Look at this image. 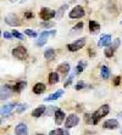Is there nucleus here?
Here are the masks:
<instances>
[{
    "label": "nucleus",
    "instance_id": "c9c22d12",
    "mask_svg": "<svg viewBox=\"0 0 122 135\" xmlns=\"http://www.w3.org/2000/svg\"><path fill=\"white\" fill-rule=\"evenodd\" d=\"M85 122H87L88 124H92V114H89V113L85 114Z\"/></svg>",
    "mask_w": 122,
    "mask_h": 135
},
{
    "label": "nucleus",
    "instance_id": "de8ad7c7",
    "mask_svg": "<svg viewBox=\"0 0 122 135\" xmlns=\"http://www.w3.org/2000/svg\"><path fill=\"white\" fill-rule=\"evenodd\" d=\"M121 133H122V132H121Z\"/></svg>",
    "mask_w": 122,
    "mask_h": 135
},
{
    "label": "nucleus",
    "instance_id": "f3484780",
    "mask_svg": "<svg viewBox=\"0 0 122 135\" xmlns=\"http://www.w3.org/2000/svg\"><path fill=\"white\" fill-rule=\"evenodd\" d=\"M57 71H59V73H61V74H64V75H65L66 73H69V71H70V65H69V62L60 63L59 66H57Z\"/></svg>",
    "mask_w": 122,
    "mask_h": 135
},
{
    "label": "nucleus",
    "instance_id": "6e6552de",
    "mask_svg": "<svg viewBox=\"0 0 122 135\" xmlns=\"http://www.w3.org/2000/svg\"><path fill=\"white\" fill-rule=\"evenodd\" d=\"M79 123V118L77 114H70L69 117H66V120H65V127L66 128H73L76 127L77 124Z\"/></svg>",
    "mask_w": 122,
    "mask_h": 135
},
{
    "label": "nucleus",
    "instance_id": "e433bc0d",
    "mask_svg": "<svg viewBox=\"0 0 122 135\" xmlns=\"http://www.w3.org/2000/svg\"><path fill=\"white\" fill-rule=\"evenodd\" d=\"M120 82H121V77H115V79H114V85L117 86V85L120 84Z\"/></svg>",
    "mask_w": 122,
    "mask_h": 135
},
{
    "label": "nucleus",
    "instance_id": "49530a36",
    "mask_svg": "<svg viewBox=\"0 0 122 135\" xmlns=\"http://www.w3.org/2000/svg\"><path fill=\"white\" fill-rule=\"evenodd\" d=\"M0 35H1V33H0Z\"/></svg>",
    "mask_w": 122,
    "mask_h": 135
},
{
    "label": "nucleus",
    "instance_id": "9d476101",
    "mask_svg": "<svg viewBox=\"0 0 122 135\" xmlns=\"http://www.w3.org/2000/svg\"><path fill=\"white\" fill-rule=\"evenodd\" d=\"M111 40H112V37L110 34H104L100 38V40L98 41V46H109L111 44Z\"/></svg>",
    "mask_w": 122,
    "mask_h": 135
},
{
    "label": "nucleus",
    "instance_id": "aec40b11",
    "mask_svg": "<svg viewBox=\"0 0 122 135\" xmlns=\"http://www.w3.org/2000/svg\"><path fill=\"white\" fill-rule=\"evenodd\" d=\"M64 95V90L61 89V90H57L55 94H51V95H49L48 98H45L44 100L45 101H54V100H57V99L60 98V96H62Z\"/></svg>",
    "mask_w": 122,
    "mask_h": 135
},
{
    "label": "nucleus",
    "instance_id": "37998d69",
    "mask_svg": "<svg viewBox=\"0 0 122 135\" xmlns=\"http://www.w3.org/2000/svg\"><path fill=\"white\" fill-rule=\"evenodd\" d=\"M37 135H43V134H37Z\"/></svg>",
    "mask_w": 122,
    "mask_h": 135
},
{
    "label": "nucleus",
    "instance_id": "412c9836",
    "mask_svg": "<svg viewBox=\"0 0 122 135\" xmlns=\"http://www.w3.org/2000/svg\"><path fill=\"white\" fill-rule=\"evenodd\" d=\"M26 85H27V83L26 82H19V83H16L15 85H13V88H12V91H16V93H20V91H22L23 89L26 88Z\"/></svg>",
    "mask_w": 122,
    "mask_h": 135
},
{
    "label": "nucleus",
    "instance_id": "c03bdc74",
    "mask_svg": "<svg viewBox=\"0 0 122 135\" xmlns=\"http://www.w3.org/2000/svg\"><path fill=\"white\" fill-rule=\"evenodd\" d=\"M0 123H1V119H0Z\"/></svg>",
    "mask_w": 122,
    "mask_h": 135
},
{
    "label": "nucleus",
    "instance_id": "dca6fc26",
    "mask_svg": "<svg viewBox=\"0 0 122 135\" xmlns=\"http://www.w3.org/2000/svg\"><path fill=\"white\" fill-rule=\"evenodd\" d=\"M45 89H47L45 84H43V83H37V84L33 86V93L37 95H40L45 91Z\"/></svg>",
    "mask_w": 122,
    "mask_h": 135
},
{
    "label": "nucleus",
    "instance_id": "c756f323",
    "mask_svg": "<svg viewBox=\"0 0 122 135\" xmlns=\"http://www.w3.org/2000/svg\"><path fill=\"white\" fill-rule=\"evenodd\" d=\"M104 52H105V56H106V57H112V55L115 54V51H114L109 46L107 49H105V51H104Z\"/></svg>",
    "mask_w": 122,
    "mask_h": 135
},
{
    "label": "nucleus",
    "instance_id": "f257e3e1",
    "mask_svg": "<svg viewBox=\"0 0 122 135\" xmlns=\"http://www.w3.org/2000/svg\"><path fill=\"white\" fill-rule=\"evenodd\" d=\"M109 111H110V107H109V105H103L101 107H99L95 112L92 114V124H98L99 123V120L103 118V117H105L109 113Z\"/></svg>",
    "mask_w": 122,
    "mask_h": 135
},
{
    "label": "nucleus",
    "instance_id": "7ed1b4c3",
    "mask_svg": "<svg viewBox=\"0 0 122 135\" xmlns=\"http://www.w3.org/2000/svg\"><path fill=\"white\" fill-rule=\"evenodd\" d=\"M84 45H85V38H81V39H77V40H75L73 43L67 45V49H69L70 51H72V52H76V51L81 50Z\"/></svg>",
    "mask_w": 122,
    "mask_h": 135
},
{
    "label": "nucleus",
    "instance_id": "a18cd8bd",
    "mask_svg": "<svg viewBox=\"0 0 122 135\" xmlns=\"http://www.w3.org/2000/svg\"><path fill=\"white\" fill-rule=\"evenodd\" d=\"M121 25H122V21H121Z\"/></svg>",
    "mask_w": 122,
    "mask_h": 135
},
{
    "label": "nucleus",
    "instance_id": "ddd939ff",
    "mask_svg": "<svg viewBox=\"0 0 122 135\" xmlns=\"http://www.w3.org/2000/svg\"><path fill=\"white\" fill-rule=\"evenodd\" d=\"M16 135H28V129H27V126L25 123H20L19 126L16 127L15 129Z\"/></svg>",
    "mask_w": 122,
    "mask_h": 135
},
{
    "label": "nucleus",
    "instance_id": "4be33fe9",
    "mask_svg": "<svg viewBox=\"0 0 122 135\" xmlns=\"http://www.w3.org/2000/svg\"><path fill=\"white\" fill-rule=\"evenodd\" d=\"M85 67H87V61H79L78 62V65H77V67H76V69H75V72H76V74H78V73H81V72H83L85 69Z\"/></svg>",
    "mask_w": 122,
    "mask_h": 135
},
{
    "label": "nucleus",
    "instance_id": "f03ea898",
    "mask_svg": "<svg viewBox=\"0 0 122 135\" xmlns=\"http://www.w3.org/2000/svg\"><path fill=\"white\" fill-rule=\"evenodd\" d=\"M56 34V31H44L40 35H39V39L37 40V46H43L45 43H47L48 38L49 37H55Z\"/></svg>",
    "mask_w": 122,
    "mask_h": 135
},
{
    "label": "nucleus",
    "instance_id": "4468645a",
    "mask_svg": "<svg viewBox=\"0 0 122 135\" xmlns=\"http://www.w3.org/2000/svg\"><path fill=\"white\" fill-rule=\"evenodd\" d=\"M100 31V25L97 21H89V32L92 34H97Z\"/></svg>",
    "mask_w": 122,
    "mask_h": 135
},
{
    "label": "nucleus",
    "instance_id": "a211bd4d",
    "mask_svg": "<svg viewBox=\"0 0 122 135\" xmlns=\"http://www.w3.org/2000/svg\"><path fill=\"white\" fill-rule=\"evenodd\" d=\"M45 110H47V107L44 106V105H42V106H38L35 110H33V112H32V116L35 117V118H38V117H40L42 114L45 112Z\"/></svg>",
    "mask_w": 122,
    "mask_h": 135
},
{
    "label": "nucleus",
    "instance_id": "09e8293b",
    "mask_svg": "<svg viewBox=\"0 0 122 135\" xmlns=\"http://www.w3.org/2000/svg\"><path fill=\"white\" fill-rule=\"evenodd\" d=\"M121 79H122V78H121Z\"/></svg>",
    "mask_w": 122,
    "mask_h": 135
},
{
    "label": "nucleus",
    "instance_id": "2eb2a0df",
    "mask_svg": "<svg viewBox=\"0 0 122 135\" xmlns=\"http://www.w3.org/2000/svg\"><path fill=\"white\" fill-rule=\"evenodd\" d=\"M104 128L106 129H117L119 128V122L117 119H107L104 123Z\"/></svg>",
    "mask_w": 122,
    "mask_h": 135
},
{
    "label": "nucleus",
    "instance_id": "423d86ee",
    "mask_svg": "<svg viewBox=\"0 0 122 135\" xmlns=\"http://www.w3.org/2000/svg\"><path fill=\"white\" fill-rule=\"evenodd\" d=\"M5 22L9 26H11V27H19V26H21V21H20L19 16L15 15V13H9L5 17Z\"/></svg>",
    "mask_w": 122,
    "mask_h": 135
},
{
    "label": "nucleus",
    "instance_id": "f8f14e48",
    "mask_svg": "<svg viewBox=\"0 0 122 135\" xmlns=\"http://www.w3.org/2000/svg\"><path fill=\"white\" fill-rule=\"evenodd\" d=\"M16 107V104H7L5 106L0 107V114L3 116H10V112Z\"/></svg>",
    "mask_w": 122,
    "mask_h": 135
},
{
    "label": "nucleus",
    "instance_id": "393cba45",
    "mask_svg": "<svg viewBox=\"0 0 122 135\" xmlns=\"http://www.w3.org/2000/svg\"><path fill=\"white\" fill-rule=\"evenodd\" d=\"M100 74H101V78L103 79H107L110 77V69L107 66H103L101 67V71H100Z\"/></svg>",
    "mask_w": 122,
    "mask_h": 135
},
{
    "label": "nucleus",
    "instance_id": "4c0bfd02",
    "mask_svg": "<svg viewBox=\"0 0 122 135\" xmlns=\"http://www.w3.org/2000/svg\"><path fill=\"white\" fill-rule=\"evenodd\" d=\"M4 37L6 38V39H12V34H11V33H9V32H5V33H4Z\"/></svg>",
    "mask_w": 122,
    "mask_h": 135
},
{
    "label": "nucleus",
    "instance_id": "7c9ffc66",
    "mask_svg": "<svg viewBox=\"0 0 122 135\" xmlns=\"http://www.w3.org/2000/svg\"><path fill=\"white\" fill-rule=\"evenodd\" d=\"M84 86H85V83L83 82V80H79V82L75 85V89H76V90H82Z\"/></svg>",
    "mask_w": 122,
    "mask_h": 135
},
{
    "label": "nucleus",
    "instance_id": "cd10ccee",
    "mask_svg": "<svg viewBox=\"0 0 122 135\" xmlns=\"http://www.w3.org/2000/svg\"><path fill=\"white\" fill-rule=\"evenodd\" d=\"M12 37H15V38H17V39H20V40H25V35L23 34H21L20 32H17V31H12Z\"/></svg>",
    "mask_w": 122,
    "mask_h": 135
},
{
    "label": "nucleus",
    "instance_id": "72a5a7b5",
    "mask_svg": "<svg viewBox=\"0 0 122 135\" xmlns=\"http://www.w3.org/2000/svg\"><path fill=\"white\" fill-rule=\"evenodd\" d=\"M27 107H28V105H27V104H21V105L19 106V108H17L16 111H17V113H22L23 111L27 110Z\"/></svg>",
    "mask_w": 122,
    "mask_h": 135
},
{
    "label": "nucleus",
    "instance_id": "bb28decb",
    "mask_svg": "<svg viewBox=\"0 0 122 135\" xmlns=\"http://www.w3.org/2000/svg\"><path fill=\"white\" fill-rule=\"evenodd\" d=\"M75 75H76V72H75V71H73V72H72L71 74L69 75V78H67V80H66L65 85H64L65 88H66V86H69V85H70V84H71V83H72V80H73V78H75Z\"/></svg>",
    "mask_w": 122,
    "mask_h": 135
},
{
    "label": "nucleus",
    "instance_id": "ea45409f",
    "mask_svg": "<svg viewBox=\"0 0 122 135\" xmlns=\"http://www.w3.org/2000/svg\"><path fill=\"white\" fill-rule=\"evenodd\" d=\"M119 117H121V118H122V112H120V113H119Z\"/></svg>",
    "mask_w": 122,
    "mask_h": 135
},
{
    "label": "nucleus",
    "instance_id": "473e14b6",
    "mask_svg": "<svg viewBox=\"0 0 122 135\" xmlns=\"http://www.w3.org/2000/svg\"><path fill=\"white\" fill-rule=\"evenodd\" d=\"M83 26H84V23H83V22H79V23H77V25H76L75 27L72 28V29H73V31H72V32H75V33H76V32H79L82 28H83Z\"/></svg>",
    "mask_w": 122,
    "mask_h": 135
},
{
    "label": "nucleus",
    "instance_id": "5701e85b",
    "mask_svg": "<svg viewBox=\"0 0 122 135\" xmlns=\"http://www.w3.org/2000/svg\"><path fill=\"white\" fill-rule=\"evenodd\" d=\"M57 82H59V73L51 72L50 74H49V83L53 85V84H56Z\"/></svg>",
    "mask_w": 122,
    "mask_h": 135
},
{
    "label": "nucleus",
    "instance_id": "58836bf2",
    "mask_svg": "<svg viewBox=\"0 0 122 135\" xmlns=\"http://www.w3.org/2000/svg\"><path fill=\"white\" fill-rule=\"evenodd\" d=\"M33 16H34V15H33L32 12H26L25 13V17H26V18H32Z\"/></svg>",
    "mask_w": 122,
    "mask_h": 135
},
{
    "label": "nucleus",
    "instance_id": "39448f33",
    "mask_svg": "<svg viewBox=\"0 0 122 135\" xmlns=\"http://www.w3.org/2000/svg\"><path fill=\"white\" fill-rule=\"evenodd\" d=\"M40 18L43 20V21H50L51 18H54L55 16H56V12L54 11V10L49 9V7H43V9L40 10Z\"/></svg>",
    "mask_w": 122,
    "mask_h": 135
},
{
    "label": "nucleus",
    "instance_id": "a878e982",
    "mask_svg": "<svg viewBox=\"0 0 122 135\" xmlns=\"http://www.w3.org/2000/svg\"><path fill=\"white\" fill-rule=\"evenodd\" d=\"M67 7H69V5H67V4H65V5H62V6L60 7V9H59V12L56 13V17H57V18H62V16L65 15V11H66V9H67Z\"/></svg>",
    "mask_w": 122,
    "mask_h": 135
},
{
    "label": "nucleus",
    "instance_id": "2f4dec72",
    "mask_svg": "<svg viewBox=\"0 0 122 135\" xmlns=\"http://www.w3.org/2000/svg\"><path fill=\"white\" fill-rule=\"evenodd\" d=\"M25 34H27V35H29L31 38H35L37 37V32H34V31H31V29H25Z\"/></svg>",
    "mask_w": 122,
    "mask_h": 135
},
{
    "label": "nucleus",
    "instance_id": "6ab92c4d",
    "mask_svg": "<svg viewBox=\"0 0 122 135\" xmlns=\"http://www.w3.org/2000/svg\"><path fill=\"white\" fill-rule=\"evenodd\" d=\"M55 56H56V52H55V50L54 49H51V47H49V49H47L45 50V52H44V57L47 59V60H54L55 59Z\"/></svg>",
    "mask_w": 122,
    "mask_h": 135
},
{
    "label": "nucleus",
    "instance_id": "1a4fd4ad",
    "mask_svg": "<svg viewBox=\"0 0 122 135\" xmlns=\"http://www.w3.org/2000/svg\"><path fill=\"white\" fill-rule=\"evenodd\" d=\"M11 93H12V89L10 88L9 85H4V86H0V100H5V99H9L11 96Z\"/></svg>",
    "mask_w": 122,
    "mask_h": 135
},
{
    "label": "nucleus",
    "instance_id": "f704fd0d",
    "mask_svg": "<svg viewBox=\"0 0 122 135\" xmlns=\"http://www.w3.org/2000/svg\"><path fill=\"white\" fill-rule=\"evenodd\" d=\"M119 45H120V39H115V41H114V44L111 45V46H110V47H111V49H112V50L115 51L116 49L119 47Z\"/></svg>",
    "mask_w": 122,
    "mask_h": 135
},
{
    "label": "nucleus",
    "instance_id": "20e7f679",
    "mask_svg": "<svg viewBox=\"0 0 122 135\" xmlns=\"http://www.w3.org/2000/svg\"><path fill=\"white\" fill-rule=\"evenodd\" d=\"M12 56L17 60H26L27 59V50L25 46H16L12 50Z\"/></svg>",
    "mask_w": 122,
    "mask_h": 135
},
{
    "label": "nucleus",
    "instance_id": "c85d7f7f",
    "mask_svg": "<svg viewBox=\"0 0 122 135\" xmlns=\"http://www.w3.org/2000/svg\"><path fill=\"white\" fill-rule=\"evenodd\" d=\"M40 26L44 27V28H51V27L54 26V23L50 22V21H43V22L40 23Z\"/></svg>",
    "mask_w": 122,
    "mask_h": 135
},
{
    "label": "nucleus",
    "instance_id": "b1692460",
    "mask_svg": "<svg viewBox=\"0 0 122 135\" xmlns=\"http://www.w3.org/2000/svg\"><path fill=\"white\" fill-rule=\"evenodd\" d=\"M49 135H70V133L65 129H61V128H57V129H54L49 133Z\"/></svg>",
    "mask_w": 122,
    "mask_h": 135
},
{
    "label": "nucleus",
    "instance_id": "79ce46f5",
    "mask_svg": "<svg viewBox=\"0 0 122 135\" xmlns=\"http://www.w3.org/2000/svg\"><path fill=\"white\" fill-rule=\"evenodd\" d=\"M10 1H12V3H13V1H17V0H10Z\"/></svg>",
    "mask_w": 122,
    "mask_h": 135
},
{
    "label": "nucleus",
    "instance_id": "a19ab883",
    "mask_svg": "<svg viewBox=\"0 0 122 135\" xmlns=\"http://www.w3.org/2000/svg\"><path fill=\"white\" fill-rule=\"evenodd\" d=\"M87 135H92V133H87Z\"/></svg>",
    "mask_w": 122,
    "mask_h": 135
},
{
    "label": "nucleus",
    "instance_id": "0eeeda50",
    "mask_svg": "<svg viewBox=\"0 0 122 135\" xmlns=\"http://www.w3.org/2000/svg\"><path fill=\"white\" fill-rule=\"evenodd\" d=\"M70 18H82L84 16V9L81 5H77L70 11Z\"/></svg>",
    "mask_w": 122,
    "mask_h": 135
},
{
    "label": "nucleus",
    "instance_id": "9b49d317",
    "mask_svg": "<svg viewBox=\"0 0 122 135\" xmlns=\"http://www.w3.org/2000/svg\"><path fill=\"white\" fill-rule=\"evenodd\" d=\"M54 117H55V123H56L57 126H60V124H62L64 119H65V112L62 110H60V108H56Z\"/></svg>",
    "mask_w": 122,
    "mask_h": 135
}]
</instances>
